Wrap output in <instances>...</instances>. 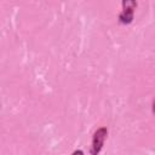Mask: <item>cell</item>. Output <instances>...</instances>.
I'll return each instance as SVG.
<instances>
[{
	"label": "cell",
	"instance_id": "7a4b0ae2",
	"mask_svg": "<svg viewBox=\"0 0 155 155\" xmlns=\"http://www.w3.org/2000/svg\"><path fill=\"white\" fill-rule=\"evenodd\" d=\"M137 7V1L134 0H124L122 1V10L119 15V22L122 24H128L133 21L134 8Z\"/></svg>",
	"mask_w": 155,
	"mask_h": 155
},
{
	"label": "cell",
	"instance_id": "6da1fadb",
	"mask_svg": "<svg viewBox=\"0 0 155 155\" xmlns=\"http://www.w3.org/2000/svg\"><path fill=\"white\" fill-rule=\"evenodd\" d=\"M108 136V130L107 127H99L94 131L93 137H92V143H91V149L90 153L91 155H98L99 151L102 150L104 145V140Z\"/></svg>",
	"mask_w": 155,
	"mask_h": 155
},
{
	"label": "cell",
	"instance_id": "3957f363",
	"mask_svg": "<svg viewBox=\"0 0 155 155\" xmlns=\"http://www.w3.org/2000/svg\"><path fill=\"white\" fill-rule=\"evenodd\" d=\"M71 155H84V151L81 150V149H76V150H74L73 151V154Z\"/></svg>",
	"mask_w": 155,
	"mask_h": 155
}]
</instances>
